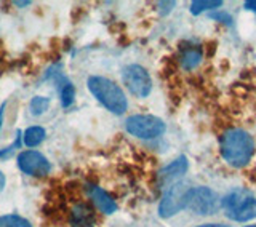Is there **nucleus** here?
Instances as JSON below:
<instances>
[{
  "label": "nucleus",
  "mask_w": 256,
  "mask_h": 227,
  "mask_svg": "<svg viewBox=\"0 0 256 227\" xmlns=\"http://www.w3.org/2000/svg\"><path fill=\"white\" fill-rule=\"evenodd\" d=\"M220 152L230 166L242 168L252 160L254 152L253 138L244 130H228L220 140Z\"/></svg>",
  "instance_id": "obj_1"
},
{
  "label": "nucleus",
  "mask_w": 256,
  "mask_h": 227,
  "mask_svg": "<svg viewBox=\"0 0 256 227\" xmlns=\"http://www.w3.org/2000/svg\"><path fill=\"white\" fill-rule=\"evenodd\" d=\"M86 86L94 98L112 114L122 116V114L126 110L128 102L125 98V93L116 82H112V80H109L106 77L92 76L86 80Z\"/></svg>",
  "instance_id": "obj_2"
},
{
  "label": "nucleus",
  "mask_w": 256,
  "mask_h": 227,
  "mask_svg": "<svg viewBox=\"0 0 256 227\" xmlns=\"http://www.w3.org/2000/svg\"><path fill=\"white\" fill-rule=\"evenodd\" d=\"M221 206L228 218L237 222H245L256 218V198L248 190L238 189L221 200Z\"/></svg>",
  "instance_id": "obj_3"
},
{
  "label": "nucleus",
  "mask_w": 256,
  "mask_h": 227,
  "mask_svg": "<svg viewBox=\"0 0 256 227\" xmlns=\"http://www.w3.org/2000/svg\"><path fill=\"white\" fill-rule=\"evenodd\" d=\"M126 132L141 140H156L165 133V124L156 116H133L125 124Z\"/></svg>",
  "instance_id": "obj_4"
},
{
  "label": "nucleus",
  "mask_w": 256,
  "mask_h": 227,
  "mask_svg": "<svg viewBox=\"0 0 256 227\" xmlns=\"http://www.w3.org/2000/svg\"><path fill=\"white\" fill-rule=\"evenodd\" d=\"M220 206H221V202L218 196H216L210 188H205V186L190 189L188 200H186V208L189 212L200 214V216L213 214L218 212Z\"/></svg>",
  "instance_id": "obj_5"
},
{
  "label": "nucleus",
  "mask_w": 256,
  "mask_h": 227,
  "mask_svg": "<svg viewBox=\"0 0 256 227\" xmlns=\"http://www.w3.org/2000/svg\"><path fill=\"white\" fill-rule=\"evenodd\" d=\"M190 186L188 182H174L172 184L165 196L160 202L158 214L162 218H172L176 213H180L182 208H186V200L190 192Z\"/></svg>",
  "instance_id": "obj_6"
},
{
  "label": "nucleus",
  "mask_w": 256,
  "mask_h": 227,
  "mask_svg": "<svg viewBox=\"0 0 256 227\" xmlns=\"http://www.w3.org/2000/svg\"><path fill=\"white\" fill-rule=\"evenodd\" d=\"M122 80L128 92L134 94L136 98H146L152 90V80L149 72L138 64H130V66L124 68Z\"/></svg>",
  "instance_id": "obj_7"
},
{
  "label": "nucleus",
  "mask_w": 256,
  "mask_h": 227,
  "mask_svg": "<svg viewBox=\"0 0 256 227\" xmlns=\"http://www.w3.org/2000/svg\"><path fill=\"white\" fill-rule=\"evenodd\" d=\"M18 166L22 173L34 178H44L50 173L52 165L48 158L37 150H24L18 156Z\"/></svg>",
  "instance_id": "obj_8"
},
{
  "label": "nucleus",
  "mask_w": 256,
  "mask_h": 227,
  "mask_svg": "<svg viewBox=\"0 0 256 227\" xmlns=\"http://www.w3.org/2000/svg\"><path fill=\"white\" fill-rule=\"evenodd\" d=\"M188 158L181 156L178 157L176 160H173L170 165H166L162 172L158 173V184L160 186H168L174 181V180H178L180 176H182L184 173L188 172Z\"/></svg>",
  "instance_id": "obj_9"
},
{
  "label": "nucleus",
  "mask_w": 256,
  "mask_h": 227,
  "mask_svg": "<svg viewBox=\"0 0 256 227\" xmlns=\"http://www.w3.org/2000/svg\"><path fill=\"white\" fill-rule=\"evenodd\" d=\"M70 227H94V212L88 204H77L70 210Z\"/></svg>",
  "instance_id": "obj_10"
},
{
  "label": "nucleus",
  "mask_w": 256,
  "mask_h": 227,
  "mask_svg": "<svg viewBox=\"0 0 256 227\" xmlns=\"http://www.w3.org/2000/svg\"><path fill=\"white\" fill-rule=\"evenodd\" d=\"M202 61V50L196 44H182L180 48V64L182 69L192 70Z\"/></svg>",
  "instance_id": "obj_11"
},
{
  "label": "nucleus",
  "mask_w": 256,
  "mask_h": 227,
  "mask_svg": "<svg viewBox=\"0 0 256 227\" xmlns=\"http://www.w3.org/2000/svg\"><path fill=\"white\" fill-rule=\"evenodd\" d=\"M86 190H88V196H90V198L93 200V204L98 206L102 213L112 214L117 210L116 202L112 200L101 188H98V186H88Z\"/></svg>",
  "instance_id": "obj_12"
},
{
  "label": "nucleus",
  "mask_w": 256,
  "mask_h": 227,
  "mask_svg": "<svg viewBox=\"0 0 256 227\" xmlns=\"http://www.w3.org/2000/svg\"><path fill=\"white\" fill-rule=\"evenodd\" d=\"M45 130L42 126H30L28 128L26 132L22 133V141H24V146H28V148H36L40 142L45 140Z\"/></svg>",
  "instance_id": "obj_13"
},
{
  "label": "nucleus",
  "mask_w": 256,
  "mask_h": 227,
  "mask_svg": "<svg viewBox=\"0 0 256 227\" xmlns=\"http://www.w3.org/2000/svg\"><path fill=\"white\" fill-rule=\"evenodd\" d=\"M76 98V88L66 78H61V104L62 108H69Z\"/></svg>",
  "instance_id": "obj_14"
},
{
  "label": "nucleus",
  "mask_w": 256,
  "mask_h": 227,
  "mask_svg": "<svg viewBox=\"0 0 256 227\" xmlns=\"http://www.w3.org/2000/svg\"><path fill=\"white\" fill-rule=\"evenodd\" d=\"M0 227H32L30 222L18 214L0 216Z\"/></svg>",
  "instance_id": "obj_15"
},
{
  "label": "nucleus",
  "mask_w": 256,
  "mask_h": 227,
  "mask_svg": "<svg viewBox=\"0 0 256 227\" xmlns=\"http://www.w3.org/2000/svg\"><path fill=\"white\" fill-rule=\"evenodd\" d=\"M50 106V100L45 98V96H36L34 100L30 101V114L32 116H42V114Z\"/></svg>",
  "instance_id": "obj_16"
},
{
  "label": "nucleus",
  "mask_w": 256,
  "mask_h": 227,
  "mask_svg": "<svg viewBox=\"0 0 256 227\" xmlns=\"http://www.w3.org/2000/svg\"><path fill=\"white\" fill-rule=\"evenodd\" d=\"M222 2L221 0H214V2H192L190 5V12L192 14H200L202 12H206V10H213V8H218L221 6Z\"/></svg>",
  "instance_id": "obj_17"
},
{
  "label": "nucleus",
  "mask_w": 256,
  "mask_h": 227,
  "mask_svg": "<svg viewBox=\"0 0 256 227\" xmlns=\"http://www.w3.org/2000/svg\"><path fill=\"white\" fill-rule=\"evenodd\" d=\"M245 8H246V10L256 12V2H245Z\"/></svg>",
  "instance_id": "obj_18"
},
{
  "label": "nucleus",
  "mask_w": 256,
  "mask_h": 227,
  "mask_svg": "<svg viewBox=\"0 0 256 227\" xmlns=\"http://www.w3.org/2000/svg\"><path fill=\"white\" fill-rule=\"evenodd\" d=\"M4 188H5V174L0 172V192L4 190Z\"/></svg>",
  "instance_id": "obj_19"
},
{
  "label": "nucleus",
  "mask_w": 256,
  "mask_h": 227,
  "mask_svg": "<svg viewBox=\"0 0 256 227\" xmlns=\"http://www.w3.org/2000/svg\"><path fill=\"white\" fill-rule=\"evenodd\" d=\"M198 227H230V226H228V224H204Z\"/></svg>",
  "instance_id": "obj_20"
},
{
  "label": "nucleus",
  "mask_w": 256,
  "mask_h": 227,
  "mask_svg": "<svg viewBox=\"0 0 256 227\" xmlns=\"http://www.w3.org/2000/svg\"><path fill=\"white\" fill-rule=\"evenodd\" d=\"M4 109H5V102L2 104V108H0V122H2V116H4ZM2 125V124H0Z\"/></svg>",
  "instance_id": "obj_21"
},
{
  "label": "nucleus",
  "mask_w": 256,
  "mask_h": 227,
  "mask_svg": "<svg viewBox=\"0 0 256 227\" xmlns=\"http://www.w3.org/2000/svg\"><path fill=\"white\" fill-rule=\"evenodd\" d=\"M16 5H20V6H26V5H29V2H16Z\"/></svg>",
  "instance_id": "obj_22"
},
{
  "label": "nucleus",
  "mask_w": 256,
  "mask_h": 227,
  "mask_svg": "<svg viewBox=\"0 0 256 227\" xmlns=\"http://www.w3.org/2000/svg\"><path fill=\"white\" fill-rule=\"evenodd\" d=\"M246 227H256V224L254 226H246Z\"/></svg>",
  "instance_id": "obj_23"
}]
</instances>
